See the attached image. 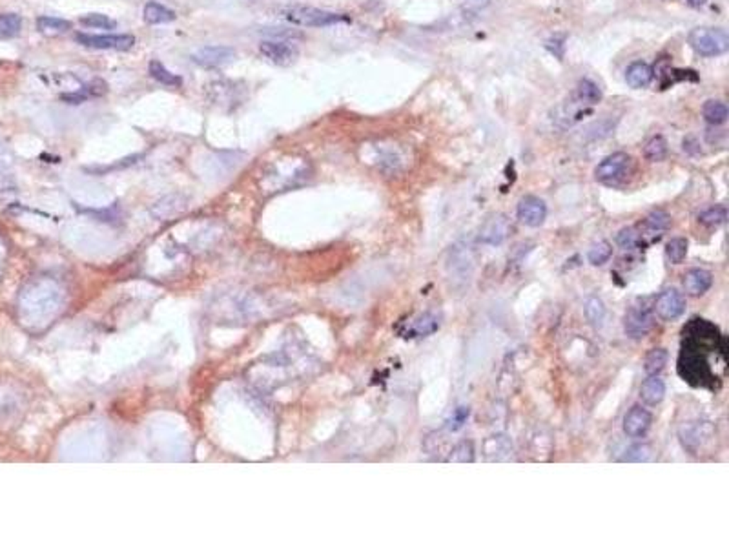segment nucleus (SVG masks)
Listing matches in <instances>:
<instances>
[{
    "label": "nucleus",
    "instance_id": "393cba45",
    "mask_svg": "<svg viewBox=\"0 0 729 547\" xmlns=\"http://www.w3.org/2000/svg\"><path fill=\"white\" fill-rule=\"evenodd\" d=\"M583 312H585V318H587V321L592 327H602V323H604L605 319V306L600 297H589L587 301H585V305H583Z\"/></svg>",
    "mask_w": 729,
    "mask_h": 547
},
{
    "label": "nucleus",
    "instance_id": "4468645a",
    "mask_svg": "<svg viewBox=\"0 0 729 547\" xmlns=\"http://www.w3.org/2000/svg\"><path fill=\"white\" fill-rule=\"evenodd\" d=\"M512 454V444L505 434H494L485 442V456L490 461L509 460Z\"/></svg>",
    "mask_w": 729,
    "mask_h": 547
},
{
    "label": "nucleus",
    "instance_id": "ddd939ff",
    "mask_svg": "<svg viewBox=\"0 0 729 547\" xmlns=\"http://www.w3.org/2000/svg\"><path fill=\"white\" fill-rule=\"evenodd\" d=\"M509 234L510 224L509 221H507V217L496 216L485 223V226L481 229L480 239L483 243H489V245H500V243L505 241Z\"/></svg>",
    "mask_w": 729,
    "mask_h": 547
},
{
    "label": "nucleus",
    "instance_id": "1a4fd4ad",
    "mask_svg": "<svg viewBox=\"0 0 729 547\" xmlns=\"http://www.w3.org/2000/svg\"><path fill=\"white\" fill-rule=\"evenodd\" d=\"M516 214H518V219L522 223L536 229V226L544 224L545 217H547V205L544 203V199L536 197V195H525V197L520 199Z\"/></svg>",
    "mask_w": 729,
    "mask_h": 547
},
{
    "label": "nucleus",
    "instance_id": "c9c22d12",
    "mask_svg": "<svg viewBox=\"0 0 729 547\" xmlns=\"http://www.w3.org/2000/svg\"><path fill=\"white\" fill-rule=\"evenodd\" d=\"M686 2L691 6V8H702V6L706 4L708 0H686Z\"/></svg>",
    "mask_w": 729,
    "mask_h": 547
},
{
    "label": "nucleus",
    "instance_id": "0eeeda50",
    "mask_svg": "<svg viewBox=\"0 0 729 547\" xmlns=\"http://www.w3.org/2000/svg\"><path fill=\"white\" fill-rule=\"evenodd\" d=\"M236 59V50L230 46H205L192 55V61L201 68L215 69L230 64Z\"/></svg>",
    "mask_w": 729,
    "mask_h": 547
},
{
    "label": "nucleus",
    "instance_id": "39448f33",
    "mask_svg": "<svg viewBox=\"0 0 729 547\" xmlns=\"http://www.w3.org/2000/svg\"><path fill=\"white\" fill-rule=\"evenodd\" d=\"M79 44L91 47V50H115V52H126L135 44L133 35H86L79 33L75 37Z\"/></svg>",
    "mask_w": 729,
    "mask_h": 547
},
{
    "label": "nucleus",
    "instance_id": "20e7f679",
    "mask_svg": "<svg viewBox=\"0 0 729 547\" xmlns=\"http://www.w3.org/2000/svg\"><path fill=\"white\" fill-rule=\"evenodd\" d=\"M631 163H633V159L627 156L626 151H614L598 164L597 170H595V177H597V181L605 183V185H614L626 177Z\"/></svg>",
    "mask_w": 729,
    "mask_h": 547
},
{
    "label": "nucleus",
    "instance_id": "bb28decb",
    "mask_svg": "<svg viewBox=\"0 0 729 547\" xmlns=\"http://www.w3.org/2000/svg\"><path fill=\"white\" fill-rule=\"evenodd\" d=\"M613 255V246H611L609 241H598L589 248L587 252V261L595 267H602L604 263H607Z\"/></svg>",
    "mask_w": 729,
    "mask_h": 547
},
{
    "label": "nucleus",
    "instance_id": "2f4dec72",
    "mask_svg": "<svg viewBox=\"0 0 729 547\" xmlns=\"http://www.w3.org/2000/svg\"><path fill=\"white\" fill-rule=\"evenodd\" d=\"M640 239H642V234L636 232L635 229H622L616 236V243L622 251H635L640 245Z\"/></svg>",
    "mask_w": 729,
    "mask_h": 547
},
{
    "label": "nucleus",
    "instance_id": "c756f323",
    "mask_svg": "<svg viewBox=\"0 0 729 547\" xmlns=\"http://www.w3.org/2000/svg\"><path fill=\"white\" fill-rule=\"evenodd\" d=\"M82 26L88 28H97V30H113L117 26V22L113 18H110L108 15L103 13H90L86 17L81 18Z\"/></svg>",
    "mask_w": 729,
    "mask_h": 547
},
{
    "label": "nucleus",
    "instance_id": "b1692460",
    "mask_svg": "<svg viewBox=\"0 0 729 547\" xmlns=\"http://www.w3.org/2000/svg\"><path fill=\"white\" fill-rule=\"evenodd\" d=\"M150 75L157 82L164 84V86H170V88H180V86H183V79H180L179 75L172 74L170 69L164 68V66L161 64L159 61H151L150 62Z\"/></svg>",
    "mask_w": 729,
    "mask_h": 547
},
{
    "label": "nucleus",
    "instance_id": "6ab92c4d",
    "mask_svg": "<svg viewBox=\"0 0 729 547\" xmlns=\"http://www.w3.org/2000/svg\"><path fill=\"white\" fill-rule=\"evenodd\" d=\"M37 30L47 37H57V35L68 33L71 30V22L57 17H39L37 18Z\"/></svg>",
    "mask_w": 729,
    "mask_h": 547
},
{
    "label": "nucleus",
    "instance_id": "7c9ffc66",
    "mask_svg": "<svg viewBox=\"0 0 729 547\" xmlns=\"http://www.w3.org/2000/svg\"><path fill=\"white\" fill-rule=\"evenodd\" d=\"M653 456V449L648 444H636L626 451L620 461H648Z\"/></svg>",
    "mask_w": 729,
    "mask_h": 547
},
{
    "label": "nucleus",
    "instance_id": "9b49d317",
    "mask_svg": "<svg viewBox=\"0 0 729 547\" xmlns=\"http://www.w3.org/2000/svg\"><path fill=\"white\" fill-rule=\"evenodd\" d=\"M651 413L648 409L635 405L631 407L626 416H624V432L629 438H643V436L648 434L649 429H651Z\"/></svg>",
    "mask_w": 729,
    "mask_h": 547
},
{
    "label": "nucleus",
    "instance_id": "9d476101",
    "mask_svg": "<svg viewBox=\"0 0 729 547\" xmlns=\"http://www.w3.org/2000/svg\"><path fill=\"white\" fill-rule=\"evenodd\" d=\"M259 53L277 66H290L297 61V50L287 40H265L259 46Z\"/></svg>",
    "mask_w": 729,
    "mask_h": 547
},
{
    "label": "nucleus",
    "instance_id": "7ed1b4c3",
    "mask_svg": "<svg viewBox=\"0 0 729 547\" xmlns=\"http://www.w3.org/2000/svg\"><path fill=\"white\" fill-rule=\"evenodd\" d=\"M283 17L288 22L303 28H325L347 21L343 13H334L326 9L312 8V6H294V8L283 9Z\"/></svg>",
    "mask_w": 729,
    "mask_h": 547
},
{
    "label": "nucleus",
    "instance_id": "473e14b6",
    "mask_svg": "<svg viewBox=\"0 0 729 547\" xmlns=\"http://www.w3.org/2000/svg\"><path fill=\"white\" fill-rule=\"evenodd\" d=\"M437 328H440V321H437L436 316L423 314L420 319H418L416 323H414L412 332H414L416 336H427V334H432V332H436Z\"/></svg>",
    "mask_w": 729,
    "mask_h": 547
},
{
    "label": "nucleus",
    "instance_id": "423d86ee",
    "mask_svg": "<svg viewBox=\"0 0 729 547\" xmlns=\"http://www.w3.org/2000/svg\"><path fill=\"white\" fill-rule=\"evenodd\" d=\"M653 328V316L648 306L633 305L624 318V330L631 340H642Z\"/></svg>",
    "mask_w": 729,
    "mask_h": 547
},
{
    "label": "nucleus",
    "instance_id": "a211bd4d",
    "mask_svg": "<svg viewBox=\"0 0 729 547\" xmlns=\"http://www.w3.org/2000/svg\"><path fill=\"white\" fill-rule=\"evenodd\" d=\"M671 217L664 210H653L645 219H643L642 229L645 236H662V232L670 229Z\"/></svg>",
    "mask_w": 729,
    "mask_h": 547
},
{
    "label": "nucleus",
    "instance_id": "412c9836",
    "mask_svg": "<svg viewBox=\"0 0 729 547\" xmlns=\"http://www.w3.org/2000/svg\"><path fill=\"white\" fill-rule=\"evenodd\" d=\"M702 115L704 119H706V122H709V125L721 126L728 121L729 110L722 100H708V103L704 104Z\"/></svg>",
    "mask_w": 729,
    "mask_h": 547
},
{
    "label": "nucleus",
    "instance_id": "a878e982",
    "mask_svg": "<svg viewBox=\"0 0 729 547\" xmlns=\"http://www.w3.org/2000/svg\"><path fill=\"white\" fill-rule=\"evenodd\" d=\"M643 156H645L648 161H653V163L664 161L667 157V141L662 135L649 139V142L643 148Z\"/></svg>",
    "mask_w": 729,
    "mask_h": 547
},
{
    "label": "nucleus",
    "instance_id": "aec40b11",
    "mask_svg": "<svg viewBox=\"0 0 729 547\" xmlns=\"http://www.w3.org/2000/svg\"><path fill=\"white\" fill-rule=\"evenodd\" d=\"M576 99L580 103L587 104V106H595L602 100V90L598 88L597 82L589 81V79H582L576 86Z\"/></svg>",
    "mask_w": 729,
    "mask_h": 547
},
{
    "label": "nucleus",
    "instance_id": "f3484780",
    "mask_svg": "<svg viewBox=\"0 0 729 547\" xmlns=\"http://www.w3.org/2000/svg\"><path fill=\"white\" fill-rule=\"evenodd\" d=\"M142 15H144V21L148 22V24H151V26L176 21V13H173L172 9H168L166 6L159 4V2H155V0L146 2Z\"/></svg>",
    "mask_w": 729,
    "mask_h": 547
},
{
    "label": "nucleus",
    "instance_id": "2eb2a0df",
    "mask_svg": "<svg viewBox=\"0 0 729 547\" xmlns=\"http://www.w3.org/2000/svg\"><path fill=\"white\" fill-rule=\"evenodd\" d=\"M626 81L627 84H629L631 88H635V90L648 88L653 81V68L648 62H633V64H629V68L626 69Z\"/></svg>",
    "mask_w": 729,
    "mask_h": 547
},
{
    "label": "nucleus",
    "instance_id": "72a5a7b5",
    "mask_svg": "<svg viewBox=\"0 0 729 547\" xmlns=\"http://www.w3.org/2000/svg\"><path fill=\"white\" fill-rule=\"evenodd\" d=\"M22 28V18L17 13H0V33L17 35Z\"/></svg>",
    "mask_w": 729,
    "mask_h": 547
},
{
    "label": "nucleus",
    "instance_id": "5701e85b",
    "mask_svg": "<svg viewBox=\"0 0 729 547\" xmlns=\"http://www.w3.org/2000/svg\"><path fill=\"white\" fill-rule=\"evenodd\" d=\"M476 458V453H474V444L471 439H464L456 444L454 447L451 449V453L447 456V461L449 463H472Z\"/></svg>",
    "mask_w": 729,
    "mask_h": 547
},
{
    "label": "nucleus",
    "instance_id": "f257e3e1",
    "mask_svg": "<svg viewBox=\"0 0 729 547\" xmlns=\"http://www.w3.org/2000/svg\"><path fill=\"white\" fill-rule=\"evenodd\" d=\"M724 338L718 328L708 323L706 319H693L689 327L684 330V347L678 362V371L684 379H695L699 367H704V379L713 381L718 379L716 372L711 369L713 352L716 350V341Z\"/></svg>",
    "mask_w": 729,
    "mask_h": 547
},
{
    "label": "nucleus",
    "instance_id": "f8f14e48",
    "mask_svg": "<svg viewBox=\"0 0 729 547\" xmlns=\"http://www.w3.org/2000/svg\"><path fill=\"white\" fill-rule=\"evenodd\" d=\"M713 284V274L706 268H691L684 276V289L689 296H702Z\"/></svg>",
    "mask_w": 729,
    "mask_h": 547
},
{
    "label": "nucleus",
    "instance_id": "cd10ccee",
    "mask_svg": "<svg viewBox=\"0 0 729 547\" xmlns=\"http://www.w3.org/2000/svg\"><path fill=\"white\" fill-rule=\"evenodd\" d=\"M687 246L686 237H675L665 245V255L673 265H680L687 255Z\"/></svg>",
    "mask_w": 729,
    "mask_h": 547
},
{
    "label": "nucleus",
    "instance_id": "4be33fe9",
    "mask_svg": "<svg viewBox=\"0 0 729 547\" xmlns=\"http://www.w3.org/2000/svg\"><path fill=\"white\" fill-rule=\"evenodd\" d=\"M667 359H670V354L664 349H653L645 354V359H643V371L648 376H656L658 372L664 371V367L667 365Z\"/></svg>",
    "mask_w": 729,
    "mask_h": 547
},
{
    "label": "nucleus",
    "instance_id": "f03ea898",
    "mask_svg": "<svg viewBox=\"0 0 729 547\" xmlns=\"http://www.w3.org/2000/svg\"><path fill=\"white\" fill-rule=\"evenodd\" d=\"M689 46L702 57L724 55L729 50V37L722 28H695L687 35Z\"/></svg>",
    "mask_w": 729,
    "mask_h": 547
},
{
    "label": "nucleus",
    "instance_id": "c85d7f7f",
    "mask_svg": "<svg viewBox=\"0 0 729 547\" xmlns=\"http://www.w3.org/2000/svg\"><path fill=\"white\" fill-rule=\"evenodd\" d=\"M725 219H728V210L722 205H716L699 214V221L706 226H721L722 223H725Z\"/></svg>",
    "mask_w": 729,
    "mask_h": 547
},
{
    "label": "nucleus",
    "instance_id": "f704fd0d",
    "mask_svg": "<svg viewBox=\"0 0 729 547\" xmlns=\"http://www.w3.org/2000/svg\"><path fill=\"white\" fill-rule=\"evenodd\" d=\"M469 414H471V409L469 407H458V409H454V413L451 414V418L447 420V429L451 432H456L459 431L461 427L467 423L469 420Z\"/></svg>",
    "mask_w": 729,
    "mask_h": 547
},
{
    "label": "nucleus",
    "instance_id": "6e6552de",
    "mask_svg": "<svg viewBox=\"0 0 729 547\" xmlns=\"http://www.w3.org/2000/svg\"><path fill=\"white\" fill-rule=\"evenodd\" d=\"M656 316L664 321H675L686 312V299L677 289H667L660 292L655 301Z\"/></svg>",
    "mask_w": 729,
    "mask_h": 547
},
{
    "label": "nucleus",
    "instance_id": "dca6fc26",
    "mask_svg": "<svg viewBox=\"0 0 729 547\" xmlns=\"http://www.w3.org/2000/svg\"><path fill=\"white\" fill-rule=\"evenodd\" d=\"M640 398L648 405H658L665 398V384L658 376H649L640 385Z\"/></svg>",
    "mask_w": 729,
    "mask_h": 547
}]
</instances>
